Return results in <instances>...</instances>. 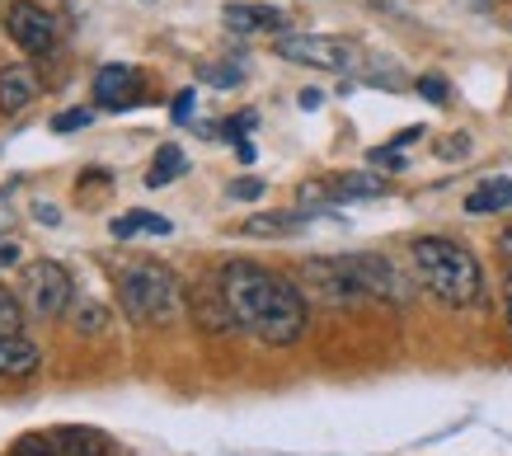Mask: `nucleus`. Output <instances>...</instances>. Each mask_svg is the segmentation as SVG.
<instances>
[{
  "label": "nucleus",
  "instance_id": "obj_27",
  "mask_svg": "<svg viewBox=\"0 0 512 456\" xmlns=\"http://www.w3.org/2000/svg\"><path fill=\"white\" fill-rule=\"evenodd\" d=\"M442 156H447V160H466L470 156V137H447Z\"/></svg>",
  "mask_w": 512,
  "mask_h": 456
},
{
  "label": "nucleus",
  "instance_id": "obj_7",
  "mask_svg": "<svg viewBox=\"0 0 512 456\" xmlns=\"http://www.w3.org/2000/svg\"><path fill=\"white\" fill-rule=\"evenodd\" d=\"M348 268H353L357 287H362L367 297L390 301V306H409V301H414L409 278H404L390 259H381V254H348Z\"/></svg>",
  "mask_w": 512,
  "mask_h": 456
},
{
  "label": "nucleus",
  "instance_id": "obj_29",
  "mask_svg": "<svg viewBox=\"0 0 512 456\" xmlns=\"http://www.w3.org/2000/svg\"><path fill=\"white\" fill-rule=\"evenodd\" d=\"M15 226V207H10V193H0V236Z\"/></svg>",
  "mask_w": 512,
  "mask_h": 456
},
{
  "label": "nucleus",
  "instance_id": "obj_21",
  "mask_svg": "<svg viewBox=\"0 0 512 456\" xmlns=\"http://www.w3.org/2000/svg\"><path fill=\"white\" fill-rule=\"evenodd\" d=\"M76 325L85 334H99L104 325H109V311H104V306H90V301H80V306H76Z\"/></svg>",
  "mask_w": 512,
  "mask_h": 456
},
{
  "label": "nucleus",
  "instance_id": "obj_18",
  "mask_svg": "<svg viewBox=\"0 0 512 456\" xmlns=\"http://www.w3.org/2000/svg\"><path fill=\"white\" fill-rule=\"evenodd\" d=\"M19 325H24V306L15 292L0 287V334H19Z\"/></svg>",
  "mask_w": 512,
  "mask_h": 456
},
{
  "label": "nucleus",
  "instance_id": "obj_19",
  "mask_svg": "<svg viewBox=\"0 0 512 456\" xmlns=\"http://www.w3.org/2000/svg\"><path fill=\"white\" fill-rule=\"evenodd\" d=\"M10 456H62V452H57V438H52V433H47V438L43 433H29V438L15 442V452Z\"/></svg>",
  "mask_w": 512,
  "mask_h": 456
},
{
  "label": "nucleus",
  "instance_id": "obj_22",
  "mask_svg": "<svg viewBox=\"0 0 512 456\" xmlns=\"http://www.w3.org/2000/svg\"><path fill=\"white\" fill-rule=\"evenodd\" d=\"M76 127H90V109H66L52 118V132H76Z\"/></svg>",
  "mask_w": 512,
  "mask_h": 456
},
{
  "label": "nucleus",
  "instance_id": "obj_24",
  "mask_svg": "<svg viewBox=\"0 0 512 456\" xmlns=\"http://www.w3.org/2000/svg\"><path fill=\"white\" fill-rule=\"evenodd\" d=\"M419 95L433 99V104H442V99H447V80H442V76H423L419 80Z\"/></svg>",
  "mask_w": 512,
  "mask_h": 456
},
{
  "label": "nucleus",
  "instance_id": "obj_13",
  "mask_svg": "<svg viewBox=\"0 0 512 456\" xmlns=\"http://www.w3.org/2000/svg\"><path fill=\"white\" fill-rule=\"evenodd\" d=\"M113 240H132V236H170L174 221L160 217V212H146V207H132V212H123V217L109 226Z\"/></svg>",
  "mask_w": 512,
  "mask_h": 456
},
{
  "label": "nucleus",
  "instance_id": "obj_3",
  "mask_svg": "<svg viewBox=\"0 0 512 456\" xmlns=\"http://www.w3.org/2000/svg\"><path fill=\"white\" fill-rule=\"evenodd\" d=\"M179 297H184L179 278L165 264H151V259L127 264L123 278H118V301L137 325H170L179 315Z\"/></svg>",
  "mask_w": 512,
  "mask_h": 456
},
{
  "label": "nucleus",
  "instance_id": "obj_5",
  "mask_svg": "<svg viewBox=\"0 0 512 456\" xmlns=\"http://www.w3.org/2000/svg\"><path fill=\"white\" fill-rule=\"evenodd\" d=\"M19 297H29V311L43 315V320H57L76 306V283H71V273L62 264H52V259H38V264L24 268V292Z\"/></svg>",
  "mask_w": 512,
  "mask_h": 456
},
{
  "label": "nucleus",
  "instance_id": "obj_10",
  "mask_svg": "<svg viewBox=\"0 0 512 456\" xmlns=\"http://www.w3.org/2000/svg\"><path fill=\"white\" fill-rule=\"evenodd\" d=\"M221 19H226L231 33H282L287 29V15L273 10V5H226Z\"/></svg>",
  "mask_w": 512,
  "mask_h": 456
},
{
  "label": "nucleus",
  "instance_id": "obj_12",
  "mask_svg": "<svg viewBox=\"0 0 512 456\" xmlns=\"http://www.w3.org/2000/svg\"><path fill=\"white\" fill-rule=\"evenodd\" d=\"M38 362H43L38 344L19 339V334H0V377H33Z\"/></svg>",
  "mask_w": 512,
  "mask_h": 456
},
{
  "label": "nucleus",
  "instance_id": "obj_11",
  "mask_svg": "<svg viewBox=\"0 0 512 456\" xmlns=\"http://www.w3.org/2000/svg\"><path fill=\"white\" fill-rule=\"evenodd\" d=\"M33 95H38V80H33L29 66H0V113L5 118H15V113H24L33 104Z\"/></svg>",
  "mask_w": 512,
  "mask_h": 456
},
{
  "label": "nucleus",
  "instance_id": "obj_17",
  "mask_svg": "<svg viewBox=\"0 0 512 456\" xmlns=\"http://www.w3.org/2000/svg\"><path fill=\"white\" fill-rule=\"evenodd\" d=\"M245 236H296V231H306V217H296V212H273V217H249L240 226Z\"/></svg>",
  "mask_w": 512,
  "mask_h": 456
},
{
  "label": "nucleus",
  "instance_id": "obj_28",
  "mask_svg": "<svg viewBox=\"0 0 512 456\" xmlns=\"http://www.w3.org/2000/svg\"><path fill=\"white\" fill-rule=\"evenodd\" d=\"M15 264H19V245L0 236V268H15Z\"/></svg>",
  "mask_w": 512,
  "mask_h": 456
},
{
  "label": "nucleus",
  "instance_id": "obj_8",
  "mask_svg": "<svg viewBox=\"0 0 512 456\" xmlns=\"http://www.w3.org/2000/svg\"><path fill=\"white\" fill-rule=\"evenodd\" d=\"M5 24H10V38H15L24 52H52L57 48V24H52L33 0H15L10 15H5Z\"/></svg>",
  "mask_w": 512,
  "mask_h": 456
},
{
  "label": "nucleus",
  "instance_id": "obj_20",
  "mask_svg": "<svg viewBox=\"0 0 512 456\" xmlns=\"http://www.w3.org/2000/svg\"><path fill=\"white\" fill-rule=\"evenodd\" d=\"M202 80H207V85H217V90H231V85H240V80H245V71H240V66H202Z\"/></svg>",
  "mask_w": 512,
  "mask_h": 456
},
{
  "label": "nucleus",
  "instance_id": "obj_6",
  "mask_svg": "<svg viewBox=\"0 0 512 456\" xmlns=\"http://www.w3.org/2000/svg\"><path fill=\"white\" fill-rule=\"evenodd\" d=\"M301 292L311 301H325V306H353L367 292L357 287L348 259H306L301 264Z\"/></svg>",
  "mask_w": 512,
  "mask_h": 456
},
{
  "label": "nucleus",
  "instance_id": "obj_33",
  "mask_svg": "<svg viewBox=\"0 0 512 456\" xmlns=\"http://www.w3.org/2000/svg\"><path fill=\"white\" fill-rule=\"evenodd\" d=\"M503 311H508V325H512V273H508V283H503Z\"/></svg>",
  "mask_w": 512,
  "mask_h": 456
},
{
  "label": "nucleus",
  "instance_id": "obj_1",
  "mask_svg": "<svg viewBox=\"0 0 512 456\" xmlns=\"http://www.w3.org/2000/svg\"><path fill=\"white\" fill-rule=\"evenodd\" d=\"M221 306H226L231 325L278 348L296 344L306 330V292L292 287L282 273H268L249 259H231L221 268Z\"/></svg>",
  "mask_w": 512,
  "mask_h": 456
},
{
  "label": "nucleus",
  "instance_id": "obj_25",
  "mask_svg": "<svg viewBox=\"0 0 512 456\" xmlns=\"http://www.w3.org/2000/svg\"><path fill=\"white\" fill-rule=\"evenodd\" d=\"M259 193H264V179H254V174H245V179L231 184V198H259Z\"/></svg>",
  "mask_w": 512,
  "mask_h": 456
},
{
  "label": "nucleus",
  "instance_id": "obj_30",
  "mask_svg": "<svg viewBox=\"0 0 512 456\" xmlns=\"http://www.w3.org/2000/svg\"><path fill=\"white\" fill-rule=\"evenodd\" d=\"M498 254H503V264H508V273H512V226L498 236Z\"/></svg>",
  "mask_w": 512,
  "mask_h": 456
},
{
  "label": "nucleus",
  "instance_id": "obj_26",
  "mask_svg": "<svg viewBox=\"0 0 512 456\" xmlns=\"http://www.w3.org/2000/svg\"><path fill=\"white\" fill-rule=\"evenodd\" d=\"M193 118V90H179L174 95V123H188Z\"/></svg>",
  "mask_w": 512,
  "mask_h": 456
},
{
  "label": "nucleus",
  "instance_id": "obj_23",
  "mask_svg": "<svg viewBox=\"0 0 512 456\" xmlns=\"http://www.w3.org/2000/svg\"><path fill=\"white\" fill-rule=\"evenodd\" d=\"M372 165L376 170H404V151H395V146H381V151H372Z\"/></svg>",
  "mask_w": 512,
  "mask_h": 456
},
{
  "label": "nucleus",
  "instance_id": "obj_31",
  "mask_svg": "<svg viewBox=\"0 0 512 456\" xmlns=\"http://www.w3.org/2000/svg\"><path fill=\"white\" fill-rule=\"evenodd\" d=\"M33 217L43 221V226H57V207H52V203H38V207H33Z\"/></svg>",
  "mask_w": 512,
  "mask_h": 456
},
{
  "label": "nucleus",
  "instance_id": "obj_16",
  "mask_svg": "<svg viewBox=\"0 0 512 456\" xmlns=\"http://www.w3.org/2000/svg\"><path fill=\"white\" fill-rule=\"evenodd\" d=\"M184 170H188V156L174 142H165L156 151V160H151V170H146V184H151V189H165V184H174Z\"/></svg>",
  "mask_w": 512,
  "mask_h": 456
},
{
  "label": "nucleus",
  "instance_id": "obj_9",
  "mask_svg": "<svg viewBox=\"0 0 512 456\" xmlns=\"http://www.w3.org/2000/svg\"><path fill=\"white\" fill-rule=\"evenodd\" d=\"M94 104L99 109H132L141 104V71L137 66H104L94 76Z\"/></svg>",
  "mask_w": 512,
  "mask_h": 456
},
{
  "label": "nucleus",
  "instance_id": "obj_4",
  "mask_svg": "<svg viewBox=\"0 0 512 456\" xmlns=\"http://www.w3.org/2000/svg\"><path fill=\"white\" fill-rule=\"evenodd\" d=\"M278 57L301 66H315V71H353L362 62V52L348 43V38H334V33H278Z\"/></svg>",
  "mask_w": 512,
  "mask_h": 456
},
{
  "label": "nucleus",
  "instance_id": "obj_32",
  "mask_svg": "<svg viewBox=\"0 0 512 456\" xmlns=\"http://www.w3.org/2000/svg\"><path fill=\"white\" fill-rule=\"evenodd\" d=\"M235 156L249 165V160H254V142H249V137H240V142H235Z\"/></svg>",
  "mask_w": 512,
  "mask_h": 456
},
{
  "label": "nucleus",
  "instance_id": "obj_14",
  "mask_svg": "<svg viewBox=\"0 0 512 456\" xmlns=\"http://www.w3.org/2000/svg\"><path fill=\"white\" fill-rule=\"evenodd\" d=\"M57 452L62 456H109V438L94 428H57Z\"/></svg>",
  "mask_w": 512,
  "mask_h": 456
},
{
  "label": "nucleus",
  "instance_id": "obj_15",
  "mask_svg": "<svg viewBox=\"0 0 512 456\" xmlns=\"http://www.w3.org/2000/svg\"><path fill=\"white\" fill-rule=\"evenodd\" d=\"M503 207H512V179L503 174V179H484V184H475L466 198V212H503Z\"/></svg>",
  "mask_w": 512,
  "mask_h": 456
},
{
  "label": "nucleus",
  "instance_id": "obj_2",
  "mask_svg": "<svg viewBox=\"0 0 512 456\" xmlns=\"http://www.w3.org/2000/svg\"><path fill=\"white\" fill-rule=\"evenodd\" d=\"M409 259H414L419 283L428 287L442 306L466 311V306H480L484 301L480 259H475L466 245H456V240H447V236H423V240H414Z\"/></svg>",
  "mask_w": 512,
  "mask_h": 456
}]
</instances>
